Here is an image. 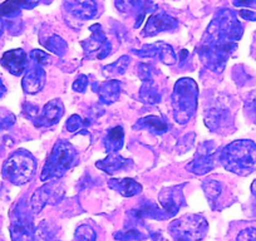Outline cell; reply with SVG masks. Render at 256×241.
I'll use <instances>...</instances> for the list:
<instances>
[{
    "label": "cell",
    "instance_id": "6da1fadb",
    "mask_svg": "<svg viewBox=\"0 0 256 241\" xmlns=\"http://www.w3.org/2000/svg\"><path fill=\"white\" fill-rule=\"evenodd\" d=\"M244 26L235 12L224 9L212 19L198 46L201 62L212 72L221 73L231 54L238 48Z\"/></svg>",
    "mask_w": 256,
    "mask_h": 241
},
{
    "label": "cell",
    "instance_id": "7a4b0ae2",
    "mask_svg": "<svg viewBox=\"0 0 256 241\" xmlns=\"http://www.w3.org/2000/svg\"><path fill=\"white\" fill-rule=\"evenodd\" d=\"M218 161L228 171L248 176L256 170V144L250 140L231 142L218 154Z\"/></svg>",
    "mask_w": 256,
    "mask_h": 241
},
{
    "label": "cell",
    "instance_id": "3957f363",
    "mask_svg": "<svg viewBox=\"0 0 256 241\" xmlns=\"http://www.w3.org/2000/svg\"><path fill=\"white\" fill-rule=\"evenodd\" d=\"M198 103V86L191 78H181L172 93L174 118L178 124H188L195 116Z\"/></svg>",
    "mask_w": 256,
    "mask_h": 241
},
{
    "label": "cell",
    "instance_id": "277c9868",
    "mask_svg": "<svg viewBox=\"0 0 256 241\" xmlns=\"http://www.w3.org/2000/svg\"><path fill=\"white\" fill-rule=\"evenodd\" d=\"M78 160L80 157H78V152L74 146L64 140H59L54 144L50 154L46 158L40 174V180L46 182L52 180L60 178L62 176L67 174V171H70L72 167L78 164Z\"/></svg>",
    "mask_w": 256,
    "mask_h": 241
},
{
    "label": "cell",
    "instance_id": "5b68a950",
    "mask_svg": "<svg viewBox=\"0 0 256 241\" xmlns=\"http://www.w3.org/2000/svg\"><path fill=\"white\" fill-rule=\"evenodd\" d=\"M36 171V161L30 152L19 150L14 152L3 164L2 174L13 185H24L33 178Z\"/></svg>",
    "mask_w": 256,
    "mask_h": 241
},
{
    "label": "cell",
    "instance_id": "8992f818",
    "mask_svg": "<svg viewBox=\"0 0 256 241\" xmlns=\"http://www.w3.org/2000/svg\"><path fill=\"white\" fill-rule=\"evenodd\" d=\"M208 230L206 218L196 214L184 215L170 224V234L176 241H201Z\"/></svg>",
    "mask_w": 256,
    "mask_h": 241
},
{
    "label": "cell",
    "instance_id": "52a82bcc",
    "mask_svg": "<svg viewBox=\"0 0 256 241\" xmlns=\"http://www.w3.org/2000/svg\"><path fill=\"white\" fill-rule=\"evenodd\" d=\"M218 160V150L212 141L204 142L200 144L195 157L187 164V170L191 174H195L198 176H202L208 172L212 171L216 167V162Z\"/></svg>",
    "mask_w": 256,
    "mask_h": 241
},
{
    "label": "cell",
    "instance_id": "ba28073f",
    "mask_svg": "<svg viewBox=\"0 0 256 241\" xmlns=\"http://www.w3.org/2000/svg\"><path fill=\"white\" fill-rule=\"evenodd\" d=\"M64 195L63 186L58 182V181H49L46 185H44L43 188H40L39 190H36L34 192V195L32 196L30 200V206L32 210L36 214H39L46 205L48 204H56Z\"/></svg>",
    "mask_w": 256,
    "mask_h": 241
},
{
    "label": "cell",
    "instance_id": "9c48e42d",
    "mask_svg": "<svg viewBox=\"0 0 256 241\" xmlns=\"http://www.w3.org/2000/svg\"><path fill=\"white\" fill-rule=\"evenodd\" d=\"M33 222L28 212L22 210V205L16 206L13 211L10 225V236L14 241H32L33 240Z\"/></svg>",
    "mask_w": 256,
    "mask_h": 241
},
{
    "label": "cell",
    "instance_id": "30bf717a",
    "mask_svg": "<svg viewBox=\"0 0 256 241\" xmlns=\"http://www.w3.org/2000/svg\"><path fill=\"white\" fill-rule=\"evenodd\" d=\"M132 53L141 58H154L158 56L164 64L172 66L176 63L177 56L174 48L164 42H157L152 44H144L141 49H134Z\"/></svg>",
    "mask_w": 256,
    "mask_h": 241
},
{
    "label": "cell",
    "instance_id": "8fae6325",
    "mask_svg": "<svg viewBox=\"0 0 256 241\" xmlns=\"http://www.w3.org/2000/svg\"><path fill=\"white\" fill-rule=\"evenodd\" d=\"M184 185L180 186H172V188H164L158 195V202L161 204L162 210L166 214L167 218H172L177 214L182 205H184V192L182 188Z\"/></svg>",
    "mask_w": 256,
    "mask_h": 241
},
{
    "label": "cell",
    "instance_id": "7c38bea8",
    "mask_svg": "<svg viewBox=\"0 0 256 241\" xmlns=\"http://www.w3.org/2000/svg\"><path fill=\"white\" fill-rule=\"evenodd\" d=\"M230 120V110L222 102L211 106L205 113V124L212 132H221L228 128Z\"/></svg>",
    "mask_w": 256,
    "mask_h": 241
},
{
    "label": "cell",
    "instance_id": "4fadbf2b",
    "mask_svg": "<svg viewBox=\"0 0 256 241\" xmlns=\"http://www.w3.org/2000/svg\"><path fill=\"white\" fill-rule=\"evenodd\" d=\"M177 26H178V22L176 19L172 18L164 12H158V13H154L150 16L146 26L142 30V36L150 38V36H154L162 33V32L174 30Z\"/></svg>",
    "mask_w": 256,
    "mask_h": 241
},
{
    "label": "cell",
    "instance_id": "5bb4252c",
    "mask_svg": "<svg viewBox=\"0 0 256 241\" xmlns=\"http://www.w3.org/2000/svg\"><path fill=\"white\" fill-rule=\"evenodd\" d=\"M29 56L23 49L8 50L2 56V66L13 76H22L29 66Z\"/></svg>",
    "mask_w": 256,
    "mask_h": 241
},
{
    "label": "cell",
    "instance_id": "9a60e30c",
    "mask_svg": "<svg viewBox=\"0 0 256 241\" xmlns=\"http://www.w3.org/2000/svg\"><path fill=\"white\" fill-rule=\"evenodd\" d=\"M46 84V70H43V66L34 63L30 60V64L28 66L26 70L22 86H23L24 92L28 94L38 93Z\"/></svg>",
    "mask_w": 256,
    "mask_h": 241
},
{
    "label": "cell",
    "instance_id": "2e32d148",
    "mask_svg": "<svg viewBox=\"0 0 256 241\" xmlns=\"http://www.w3.org/2000/svg\"><path fill=\"white\" fill-rule=\"evenodd\" d=\"M64 114V106L60 100H52L44 106L43 110L33 120L36 127H50L58 124Z\"/></svg>",
    "mask_w": 256,
    "mask_h": 241
},
{
    "label": "cell",
    "instance_id": "e0dca14e",
    "mask_svg": "<svg viewBox=\"0 0 256 241\" xmlns=\"http://www.w3.org/2000/svg\"><path fill=\"white\" fill-rule=\"evenodd\" d=\"M64 8L80 20L94 18L98 13V6L94 0H64Z\"/></svg>",
    "mask_w": 256,
    "mask_h": 241
},
{
    "label": "cell",
    "instance_id": "ac0fdd59",
    "mask_svg": "<svg viewBox=\"0 0 256 241\" xmlns=\"http://www.w3.org/2000/svg\"><path fill=\"white\" fill-rule=\"evenodd\" d=\"M93 90L98 94L100 102L104 104H112L117 102L120 94V80H106L103 83H94Z\"/></svg>",
    "mask_w": 256,
    "mask_h": 241
},
{
    "label": "cell",
    "instance_id": "d6986e66",
    "mask_svg": "<svg viewBox=\"0 0 256 241\" xmlns=\"http://www.w3.org/2000/svg\"><path fill=\"white\" fill-rule=\"evenodd\" d=\"M40 0H6L0 6V16L4 20H12L19 16L22 9H33Z\"/></svg>",
    "mask_w": 256,
    "mask_h": 241
},
{
    "label": "cell",
    "instance_id": "ffe728a7",
    "mask_svg": "<svg viewBox=\"0 0 256 241\" xmlns=\"http://www.w3.org/2000/svg\"><path fill=\"white\" fill-rule=\"evenodd\" d=\"M116 6L118 10L128 16H136L137 20L134 28H138L142 24V19L146 14L147 6L144 0H116Z\"/></svg>",
    "mask_w": 256,
    "mask_h": 241
},
{
    "label": "cell",
    "instance_id": "44dd1931",
    "mask_svg": "<svg viewBox=\"0 0 256 241\" xmlns=\"http://www.w3.org/2000/svg\"><path fill=\"white\" fill-rule=\"evenodd\" d=\"M108 188L124 198H132L142 191V186L134 178H112L108 181Z\"/></svg>",
    "mask_w": 256,
    "mask_h": 241
},
{
    "label": "cell",
    "instance_id": "7402d4cb",
    "mask_svg": "<svg viewBox=\"0 0 256 241\" xmlns=\"http://www.w3.org/2000/svg\"><path fill=\"white\" fill-rule=\"evenodd\" d=\"M90 32H92V36L87 39V40L82 42V46L84 49L86 53L88 56H90L92 53H97L100 49L104 46V44L107 43V36H106L104 32L102 30V26L100 24H94V26H90Z\"/></svg>",
    "mask_w": 256,
    "mask_h": 241
},
{
    "label": "cell",
    "instance_id": "603a6c76",
    "mask_svg": "<svg viewBox=\"0 0 256 241\" xmlns=\"http://www.w3.org/2000/svg\"><path fill=\"white\" fill-rule=\"evenodd\" d=\"M134 130H148L154 134H164L168 131V124L158 116H147L141 118L134 126Z\"/></svg>",
    "mask_w": 256,
    "mask_h": 241
},
{
    "label": "cell",
    "instance_id": "cb8c5ba5",
    "mask_svg": "<svg viewBox=\"0 0 256 241\" xmlns=\"http://www.w3.org/2000/svg\"><path fill=\"white\" fill-rule=\"evenodd\" d=\"M130 164H131V160L123 158L117 152V154H108V156L104 160H100V161L96 164V167L104 171L106 174H112L114 172L126 168Z\"/></svg>",
    "mask_w": 256,
    "mask_h": 241
},
{
    "label": "cell",
    "instance_id": "d4e9b609",
    "mask_svg": "<svg viewBox=\"0 0 256 241\" xmlns=\"http://www.w3.org/2000/svg\"><path fill=\"white\" fill-rule=\"evenodd\" d=\"M124 141V131L120 126L113 127L110 130L104 138V148L108 154H117L123 146Z\"/></svg>",
    "mask_w": 256,
    "mask_h": 241
},
{
    "label": "cell",
    "instance_id": "484cf974",
    "mask_svg": "<svg viewBox=\"0 0 256 241\" xmlns=\"http://www.w3.org/2000/svg\"><path fill=\"white\" fill-rule=\"evenodd\" d=\"M140 98L144 103L150 106L157 104L161 102V94L158 93V90L154 86V80H144L141 90H140Z\"/></svg>",
    "mask_w": 256,
    "mask_h": 241
},
{
    "label": "cell",
    "instance_id": "4316f807",
    "mask_svg": "<svg viewBox=\"0 0 256 241\" xmlns=\"http://www.w3.org/2000/svg\"><path fill=\"white\" fill-rule=\"evenodd\" d=\"M128 66H130V56H122L118 60L114 63L103 67V74L106 77H117V76H122L123 73L127 70Z\"/></svg>",
    "mask_w": 256,
    "mask_h": 241
},
{
    "label": "cell",
    "instance_id": "83f0119b",
    "mask_svg": "<svg viewBox=\"0 0 256 241\" xmlns=\"http://www.w3.org/2000/svg\"><path fill=\"white\" fill-rule=\"evenodd\" d=\"M46 48L48 49V50H50L52 53L56 54L58 56H63L64 54L67 53L68 44L63 38H60L59 36L54 34V36H52L50 38L48 39V42L46 43Z\"/></svg>",
    "mask_w": 256,
    "mask_h": 241
},
{
    "label": "cell",
    "instance_id": "f1b7e54d",
    "mask_svg": "<svg viewBox=\"0 0 256 241\" xmlns=\"http://www.w3.org/2000/svg\"><path fill=\"white\" fill-rule=\"evenodd\" d=\"M202 188L205 191V195L211 202L218 200V198L220 196L221 190H222V186L218 181L216 180H205L202 182Z\"/></svg>",
    "mask_w": 256,
    "mask_h": 241
},
{
    "label": "cell",
    "instance_id": "f546056e",
    "mask_svg": "<svg viewBox=\"0 0 256 241\" xmlns=\"http://www.w3.org/2000/svg\"><path fill=\"white\" fill-rule=\"evenodd\" d=\"M113 236H114V238H118L120 241H141L144 238H146V235H144L140 230L118 231Z\"/></svg>",
    "mask_w": 256,
    "mask_h": 241
},
{
    "label": "cell",
    "instance_id": "4dcf8cb0",
    "mask_svg": "<svg viewBox=\"0 0 256 241\" xmlns=\"http://www.w3.org/2000/svg\"><path fill=\"white\" fill-rule=\"evenodd\" d=\"M74 238L76 241H96L97 234L94 232V230L90 226L80 225L76 231Z\"/></svg>",
    "mask_w": 256,
    "mask_h": 241
},
{
    "label": "cell",
    "instance_id": "1f68e13d",
    "mask_svg": "<svg viewBox=\"0 0 256 241\" xmlns=\"http://www.w3.org/2000/svg\"><path fill=\"white\" fill-rule=\"evenodd\" d=\"M16 124V116L6 110H0V130H8Z\"/></svg>",
    "mask_w": 256,
    "mask_h": 241
},
{
    "label": "cell",
    "instance_id": "d6a6232c",
    "mask_svg": "<svg viewBox=\"0 0 256 241\" xmlns=\"http://www.w3.org/2000/svg\"><path fill=\"white\" fill-rule=\"evenodd\" d=\"M84 120H82V118L80 117L78 114H73L70 116V120H67V130L70 132H72V134H74V132H80V130H83V127H84Z\"/></svg>",
    "mask_w": 256,
    "mask_h": 241
},
{
    "label": "cell",
    "instance_id": "836d02e7",
    "mask_svg": "<svg viewBox=\"0 0 256 241\" xmlns=\"http://www.w3.org/2000/svg\"><path fill=\"white\" fill-rule=\"evenodd\" d=\"M29 59H30L32 62L44 66L50 60V56H49L48 53H46V52L39 50V49H34V50H32L30 54H29Z\"/></svg>",
    "mask_w": 256,
    "mask_h": 241
},
{
    "label": "cell",
    "instance_id": "e575fe53",
    "mask_svg": "<svg viewBox=\"0 0 256 241\" xmlns=\"http://www.w3.org/2000/svg\"><path fill=\"white\" fill-rule=\"evenodd\" d=\"M152 76H154V68H152L151 66L144 64V63H141V64L138 66V77L141 78L142 82H144V80H154Z\"/></svg>",
    "mask_w": 256,
    "mask_h": 241
},
{
    "label": "cell",
    "instance_id": "d590c367",
    "mask_svg": "<svg viewBox=\"0 0 256 241\" xmlns=\"http://www.w3.org/2000/svg\"><path fill=\"white\" fill-rule=\"evenodd\" d=\"M236 241H256V228H248L242 230L236 238Z\"/></svg>",
    "mask_w": 256,
    "mask_h": 241
},
{
    "label": "cell",
    "instance_id": "8d00e7d4",
    "mask_svg": "<svg viewBox=\"0 0 256 241\" xmlns=\"http://www.w3.org/2000/svg\"><path fill=\"white\" fill-rule=\"evenodd\" d=\"M88 77L84 74H80V77L77 78V80H74V83H73V90H76V92H80V93H83L86 90H87L88 87Z\"/></svg>",
    "mask_w": 256,
    "mask_h": 241
},
{
    "label": "cell",
    "instance_id": "74e56055",
    "mask_svg": "<svg viewBox=\"0 0 256 241\" xmlns=\"http://www.w3.org/2000/svg\"><path fill=\"white\" fill-rule=\"evenodd\" d=\"M238 16L244 19V20L248 22H256V12L254 10H248V9H241L238 12Z\"/></svg>",
    "mask_w": 256,
    "mask_h": 241
},
{
    "label": "cell",
    "instance_id": "f35d334b",
    "mask_svg": "<svg viewBox=\"0 0 256 241\" xmlns=\"http://www.w3.org/2000/svg\"><path fill=\"white\" fill-rule=\"evenodd\" d=\"M235 6H248V8H256V0H232Z\"/></svg>",
    "mask_w": 256,
    "mask_h": 241
},
{
    "label": "cell",
    "instance_id": "ab89813d",
    "mask_svg": "<svg viewBox=\"0 0 256 241\" xmlns=\"http://www.w3.org/2000/svg\"><path fill=\"white\" fill-rule=\"evenodd\" d=\"M6 20H4V19L2 18V16H0V36H2V34L4 33V30H6Z\"/></svg>",
    "mask_w": 256,
    "mask_h": 241
},
{
    "label": "cell",
    "instance_id": "60d3db41",
    "mask_svg": "<svg viewBox=\"0 0 256 241\" xmlns=\"http://www.w3.org/2000/svg\"><path fill=\"white\" fill-rule=\"evenodd\" d=\"M6 86H4V83L2 82V80H0V98L3 97L4 94H6Z\"/></svg>",
    "mask_w": 256,
    "mask_h": 241
},
{
    "label": "cell",
    "instance_id": "b9f144b4",
    "mask_svg": "<svg viewBox=\"0 0 256 241\" xmlns=\"http://www.w3.org/2000/svg\"><path fill=\"white\" fill-rule=\"evenodd\" d=\"M251 191H252V195L256 198V180L252 182V185H251Z\"/></svg>",
    "mask_w": 256,
    "mask_h": 241
}]
</instances>
